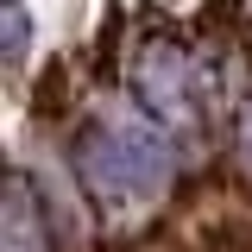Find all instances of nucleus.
I'll return each mask as SVG.
<instances>
[{"instance_id": "20e7f679", "label": "nucleus", "mask_w": 252, "mask_h": 252, "mask_svg": "<svg viewBox=\"0 0 252 252\" xmlns=\"http://www.w3.org/2000/svg\"><path fill=\"white\" fill-rule=\"evenodd\" d=\"M195 252H252V215H215V220H202Z\"/></svg>"}, {"instance_id": "7ed1b4c3", "label": "nucleus", "mask_w": 252, "mask_h": 252, "mask_svg": "<svg viewBox=\"0 0 252 252\" xmlns=\"http://www.w3.org/2000/svg\"><path fill=\"white\" fill-rule=\"evenodd\" d=\"M0 252H57L51 215L26 170H6V183H0Z\"/></svg>"}, {"instance_id": "39448f33", "label": "nucleus", "mask_w": 252, "mask_h": 252, "mask_svg": "<svg viewBox=\"0 0 252 252\" xmlns=\"http://www.w3.org/2000/svg\"><path fill=\"white\" fill-rule=\"evenodd\" d=\"M0 51H6L13 69L32 57V13H26V0H0Z\"/></svg>"}, {"instance_id": "f257e3e1", "label": "nucleus", "mask_w": 252, "mask_h": 252, "mask_svg": "<svg viewBox=\"0 0 252 252\" xmlns=\"http://www.w3.org/2000/svg\"><path fill=\"white\" fill-rule=\"evenodd\" d=\"M69 170L107 220H139L177 183V145L145 114H94L69 145Z\"/></svg>"}, {"instance_id": "f03ea898", "label": "nucleus", "mask_w": 252, "mask_h": 252, "mask_svg": "<svg viewBox=\"0 0 252 252\" xmlns=\"http://www.w3.org/2000/svg\"><path fill=\"white\" fill-rule=\"evenodd\" d=\"M126 82H132L139 114L152 126H164L177 152L208 145V69L177 38H139L126 57Z\"/></svg>"}, {"instance_id": "423d86ee", "label": "nucleus", "mask_w": 252, "mask_h": 252, "mask_svg": "<svg viewBox=\"0 0 252 252\" xmlns=\"http://www.w3.org/2000/svg\"><path fill=\"white\" fill-rule=\"evenodd\" d=\"M240 170L252 177V82L240 89Z\"/></svg>"}]
</instances>
